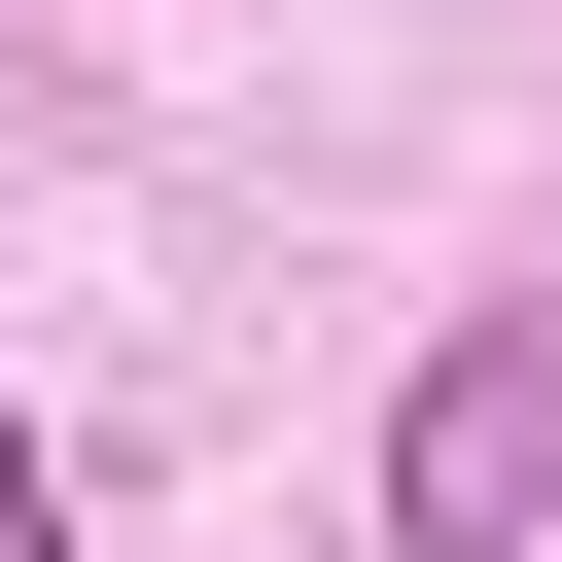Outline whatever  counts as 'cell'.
I'll use <instances>...</instances> for the list:
<instances>
[{
    "instance_id": "cell-1",
    "label": "cell",
    "mask_w": 562,
    "mask_h": 562,
    "mask_svg": "<svg viewBox=\"0 0 562 562\" xmlns=\"http://www.w3.org/2000/svg\"><path fill=\"white\" fill-rule=\"evenodd\" d=\"M527 527H562V281H492L386 422V562H527Z\"/></svg>"
},
{
    "instance_id": "cell-2",
    "label": "cell",
    "mask_w": 562,
    "mask_h": 562,
    "mask_svg": "<svg viewBox=\"0 0 562 562\" xmlns=\"http://www.w3.org/2000/svg\"><path fill=\"white\" fill-rule=\"evenodd\" d=\"M0 562H70V457H35V386H0Z\"/></svg>"
}]
</instances>
